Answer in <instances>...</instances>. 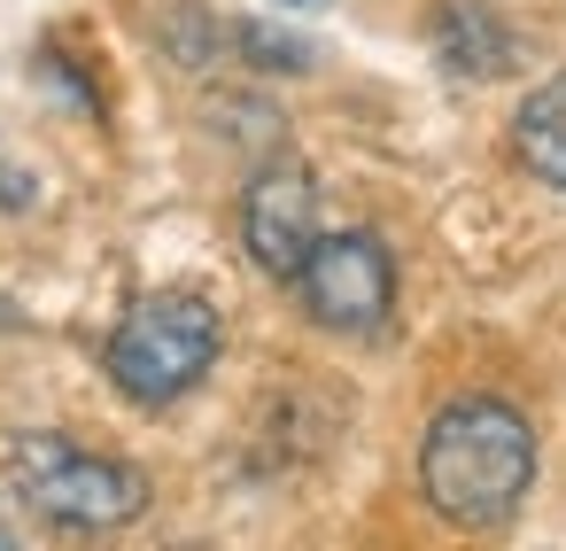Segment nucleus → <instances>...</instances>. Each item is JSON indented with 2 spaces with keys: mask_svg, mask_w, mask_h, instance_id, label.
Returning <instances> with one entry per match:
<instances>
[{
  "mask_svg": "<svg viewBox=\"0 0 566 551\" xmlns=\"http://www.w3.org/2000/svg\"><path fill=\"white\" fill-rule=\"evenodd\" d=\"M535 481V435L504 396H458L427 419L419 489L450 528H496Z\"/></svg>",
  "mask_w": 566,
  "mask_h": 551,
  "instance_id": "f257e3e1",
  "label": "nucleus"
},
{
  "mask_svg": "<svg viewBox=\"0 0 566 551\" xmlns=\"http://www.w3.org/2000/svg\"><path fill=\"white\" fill-rule=\"evenodd\" d=\"M9 474H17V497L48 528H71V536H109L148 512V474L71 435H24L9 450Z\"/></svg>",
  "mask_w": 566,
  "mask_h": 551,
  "instance_id": "f03ea898",
  "label": "nucleus"
},
{
  "mask_svg": "<svg viewBox=\"0 0 566 551\" xmlns=\"http://www.w3.org/2000/svg\"><path fill=\"white\" fill-rule=\"evenodd\" d=\"M218 342H226V326H218V311L202 295H148V303H133L117 319L102 365L133 404L156 412V404H179L218 365Z\"/></svg>",
  "mask_w": 566,
  "mask_h": 551,
  "instance_id": "7ed1b4c3",
  "label": "nucleus"
},
{
  "mask_svg": "<svg viewBox=\"0 0 566 551\" xmlns=\"http://www.w3.org/2000/svg\"><path fill=\"white\" fill-rule=\"evenodd\" d=\"M326 334H373L396 303V264L373 233H318L303 272L287 280Z\"/></svg>",
  "mask_w": 566,
  "mask_h": 551,
  "instance_id": "20e7f679",
  "label": "nucleus"
},
{
  "mask_svg": "<svg viewBox=\"0 0 566 551\" xmlns=\"http://www.w3.org/2000/svg\"><path fill=\"white\" fill-rule=\"evenodd\" d=\"M241 241H249V264L264 280H295L311 241H318V179L303 164H272L249 179V202H241Z\"/></svg>",
  "mask_w": 566,
  "mask_h": 551,
  "instance_id": "39448f33",
  "label": "nucleus"
},
{
  "mask_svg": "<svg viewBox=\"0 0 566 551\" xmlns=\"http://www.w3.org/2000/svg\"><path fill=\"white\" fill-rule=\"evenodd\" d=\"M512 148H520V164H527L543 187H566V71L543 79V86L520 102V117H512Z\"/></svg>",
  "mask_w": 566,
  "mask_h": 551,
  "instance_id": "423d86ee",
  "label": "nucleus"
},
{
  "mask_svg": "<svg viewBox=\"0 0 566 551\" xmlns=\"http://www.w3.org/2000/svg\"><path fill=\"white\" fill-rule=\"evenodd\" d=\"M442 63L450 71H504V32L473 9V0H458V9H442Z\"/></svg>",
  "mask_w": 566,
  "mask_h": 551,
  "instance_id": "0eeeda50",
  "label": "nucleus"
},
{
  "mask_svg": "<svg viewBox=\"0 0 566 551\" xmlns=\"http://www.w3.org/2000/svg\"><path fill=\"white\" fill-rule=\"evenodd\" d=\"M287 9H311V0H287Z\"/></svg>",
  "mask_w": 566,
  "mask_h": 551,
  "instance_id": "6e6552de",
  "label": "nucleus"
}]
</instances>
